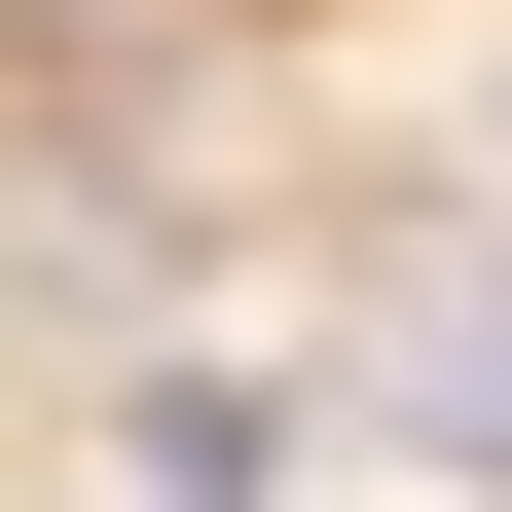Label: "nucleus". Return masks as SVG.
Listing matches in <instances>:
<instances>
[{"instance_id":"f257e3e1","label":"nucleus","mask_w":512,"mask_h":512,"mask_svg":"<svg viewBox=\"0 0 512 512\" xmlns=\"http://www.w3.org/2000/svg\"><path fill=\"white\" fill-rule=\"evenodd\" d=\"M366 439L403 476H512V256H403L366 293Z\"/></svg>"},{"instance_id":"f03ea898","label":"nucleus","mask_w":512,"mask_h":512,"mask_svg":"<svg viewBox=\"0 0 512 512\" xmlns=\"http://www.w3.org/2000/svg\"><path fill=\"white\" fill-rule=\"evenodd\" d=\"M110 476H147V512H293V403H256V366H147Z\"/></svg>"}]
</instances>
